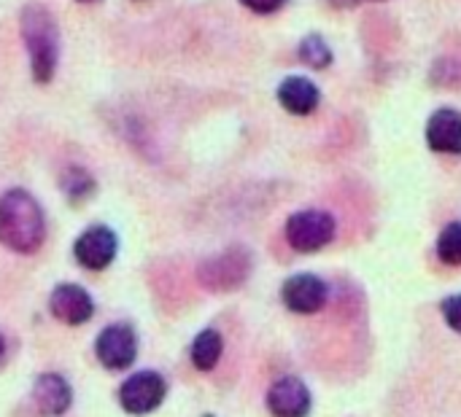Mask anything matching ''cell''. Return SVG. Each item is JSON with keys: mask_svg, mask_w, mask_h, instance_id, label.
I'll return each instance as SVG.
<instances>
[{"mask_svg": "<svg viewBox=\"0 0 461 417\" xmlns=\"http://www.w3.org/2000/svg\"><path fill=\"white\" fill-rule=\"evenodd\" d=\"M46 240V218L27 189H8L0 197V243L14 253H35Z\"/></svg>", "mask_w": 461, "mask_h": 417, "instance_id": "obj_1", "label": "cell"}, {"mask_svg": "<svg viewBox=\"0 0 461 417\" xmlns=\"http://www.w3.org/2000/svg\"><path fill=\"white\" fill-rule=\"evenodd\" d=\"M19 32L30 57L32 81L49 84L59 65V27L54 13L41 3L24 5L19 13Z\"/></svg>", "mask_w": 461, "mask_h": 417, "instance_id": "obj_2", "label": "cell"}, {"mask_svg": "<svg viewBox=\"0 0 461 417\" xmlns=\"http://www.w3.org/2000/svg\"><path fill=\"white\" fill-rule=\"evenodd\" d=\"M251 275V253L246 248H227L200 264L197 278L208 291H235Z\"/></svg>", "mask_w": 461, "mask_h": 417, "instance_id": "obj_3", "label": "cell"}, {"mask_svg": "<svg viewBox=\"0 0 461 417\" xmlns=\"http://www.w3.org/2000/svg\"><path fill=\"white\" fill-rule=\"evenodd\" d=\"M335 218L324 210H300L286 221V243L297 253H316L335 240Z\"/></svg>", "mask_w": 461, "mask_h": 417, "instance_id": "obj_4", "label": "cell"}, {"mask_svg": "<svg viewBox=\"0 0 461 417\" xmlns=\"http://www.w3.org/2000/svg\"><path fill=\"white\" fill-rule=\"evenodd\" d=\"M119 251V237L111 226L95 224L89 229H84L73 245V256L84 270L100 272L105 267H111V262L116 259Z\"/></svg>", "mask_w": 461, "mask_h": 417, "instance_id": "obj_5", "label": "cell"}, {"mask_svg": "<svg viewBox=\"0 0 461 417\" xmlns=\"http://www.w3.org/2000/svg\"><path fill=\"white\" fill-rule=\"evenodd\" d=\"M95 353H97L100 364L111 372L130 369V364L135 361V353H138V337H135L132 326L113 324V326L103 329L97 337Z\"/></svg>", "mask_w": 461, "mask_h": 417, "instance_id": "obj_6", "label": "cell"}, {"mask_svg": "<svg viewBox=\"0 0 461 417\" xmlns=\"http://www.w3.org/2000/svg\"><path fill=\"white\" fill-rule=\"evenodd\" d=\"M165 394H167V386L157 372H138L130 380H124L119 399L130 415H149L162 404Z\"/></svg>", "mask_w": 461, "mask_h": 417, "instance_id": "obj_7", "label": "cell"}, {"mask_svg": "<svg viewBox=\"0 0 461 417\" xmlns=\"http://www.w3.org/2000/svg\"><path fill=\"white\" fill-rule=\"evenodd\" d=\"M284 305L297 315H313L327 305V283L311 272L292 275L281 288Z\"/></svg>", "mask_w": 461, "mask_h": 417, "instance_id": "obj_8", "label": "cell"}, {"mask_svg": "<svg viewBox=\"0 0 461 417\" xmlns=\"http://www.w3.org/2000/svg\"><path fill=\"white\" fill-rule=\"evenodd\" d=\"M49 310L57 321H62L68 326H81L95 315V302L86 294V288H81L76 283H62L51 291Z\"/></svg>", "mask_w": 461, "mask_h": 417, "instance_id": "obj_9", "label": "cell"}, {"mask_svg": "<svg viewBox=\"0 0 461 417\" xmlns=\"http://www.w3.org/2000/svg\"><path fill=\"white\" fill-rule=\"evenodd\" d=\"M267 410L273 417H305L311 413V391L297 377H281L267 391Z\"/></svg>", "mask_w": 461, "mask_h": 417, "instance_id": "obj_10", "label": "cell"}, {"mask_svg": "<svg viewBox=\"0 0 461 417\" xmlns=\"http://www.w3.org/2000/svg\"><path fill=\"white\" fill-rule=\"evenodd\" d=\"M427 143L440 154H461V113L456 108H440L429 116Z\"/></svg>", "mask_w": 461, "mask_h": 417, "instance_id": "obj_11", "label": "cell"}, {"mask_svg": "<svg viewBox=\"0 0 461 417\" xmlns=\"http://www.w3.org/2000/svg\"><path fill=\"white\" fill-rule=\"evenodd\" d=\"M278 102L292 116H311L319 108V102H321V92H319V86L311 78L289 75L278 86Z\"/></svg>", "mask_w": 461, "mask_h": 417, "instance_id": "obj_12", "label": "cell"}, {"mask_svg": "<svg viewBox=\"0 0 461 417\" xmlns=\"http://www.w3.org/2000/svg\"><path fill=\"white\" fill-rule=\"evenodd\" d=\"M32 399H35V404H38V410L43 415L57 417L62 415V413H68V407L73 402V391H70L65 377H59V375H41L35 380Z\"/></svg>", "mask_w": 461, "mask_h": 417, "instance_id": "obj_13", "label": "cell"}, {"mask_svg": "<svg viewBox=\"0 0 461 417\" xmlns=\"http://www.w3.org/2000/svg\"><path fill=\"white\" fill-rule=\"evenodd\" d=\"M59 189H62V194H65L73 205H81V202H86V200L95 197L97 181H95V175H92L86 167H81V164H68V167L59 173Z\"/></svg>", "mask_w": 461, "mask_h": 417, "instance_id": "obj_14", "label": "cell"}, {"mask_svg": "<svg viewBox=\"0 0 461 417\" xmlns=\"http://www.w3.org/2000/svg\"><path fill=\"white\" fill-rule=\"evenodd\" d=\"M221 350H224V342H221V334L216 329H205L194 337L192 342V364L200 369V372H211L219 359H221Z\"/></svg>", "mask_w": 461, "mask_h": 417, "instance_id": "obj_15", "label": "cell"}, {"mask_svg": "<svg viewBox=\"0 0 461 417\" xmlns=\"http://www.w3.org/2000/svg\"><path fill=\"white\" fill-rule=\"evenodd\" d=\"M297 54H300V59H303L308 67H313V70H324V67H330V65H332V59H335V57H332L330 43H327L319 32L305 35V38L300 40Z\"/></svg>", "mask_w": 461, "mask_h": 417, "instance_id": "obj_16", "label": "cell"}, {"mask_svg": "<svg viewBox=\"0 0 461 417\" xmlns=\"http://www.w3.org/2000/svg\"><path fill=\"white\" fill-rule=\"evenodd\" d=\"M438 256L443 264L461 267V221L448 224L438 237Z\"/></svg>", "mask_w": 461, "mask_h": 417, "instance_id": "obj_17", "label": "cell"}, {"mask_svg": "<svg viewBox=\"0 0 461 417\" xmlns=\"http://www.w3.org/2000/svg\"><path fill=\"white\" fill-rule=\"evenodd\" d=\"M443 318L456 334H461V294H454L443 302Z\"/></svg>", "mask_w": 461, "mask_h": 417, "instance_id": "obj_18", "label": "cell"}, {"mask_svg": "<svg viewBox=\"0 0 461 417\" xmlns=\"http://www.w3.org/2000/svg\"><path fill=\"white\" fill-rule=\"evenodd\" d=\"M243 8H249L251 13H259V16H270L276 11H281L289 0H238Z\"/></svg>", "mask_w": 461, "mask_h": 417, "instance_id": "obj_19", "label": "cell"}, {"mask_svg": "<svg viewBox=\"0 0 461 417\" xmlns=\"http://www.w3.org/2000/svg\"><path fill=\"white\" fill-rule=\"evenodd\" d=\"M3 353H5V342H3V337H0V359H3Z\"/></svg>", "mask_w": 461, "mask_h": 417, "instance_id": "obj_20", "label": "cell"}, {"mask_svg": "<svg viewBox=\"0 0 461 417\" xmlns=\"http://www.w3.org/2000/svg\"><path fill=\"white\" fill-rule=\"evenodd\" d=\"M76 3H97V0H76Z\"/></svg>", "mask_w": 461, "mask_h": 417, "instance_id": "obj_21", "label": "cell"}]
</instances>
